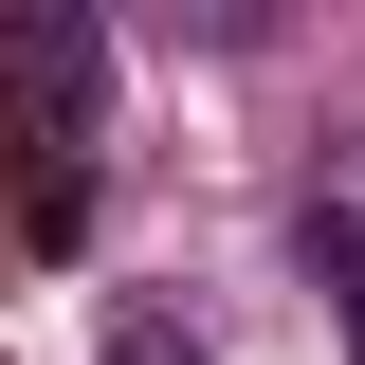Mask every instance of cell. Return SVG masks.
<instances>
[{
  "mask_svg": "<svg viewBox=\"0 0 365 365\" xmlns=\"http://www.w3.org/2000/svg\"><path fill=\"white\" fill-rule=\"evenodd\" d=\"M110 365H220V347H201L182 311H110Z\"/></svg>",
  "mask_w": 365,
  "mask_h": 365,
  "instance_id": "cell-2",
  "label": "cell"
},
{
  "mask_svg": "<svg viewBox=\"0 0 365 365\" xmlns=\"http://www.w3.org/2000/svg\"><path fill=\"white\" fill-rule=\"evenodd\" d=\"M311 274L347 292V365H365V220H329V201H311Z\"/></svg>",
  "mask_w": 365,
  "mask_h": 365,
  "instance_id": "cell-1",
  "label": "cell"
}]
</instances>
